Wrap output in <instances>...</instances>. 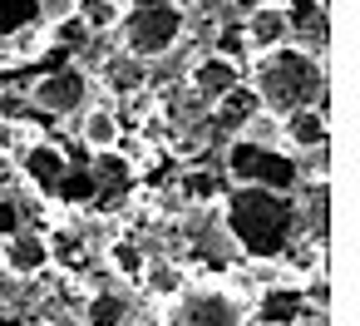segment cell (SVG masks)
I'll return each instance as SVG.
<instances>
[{
	"label": "cell",
	"instance_id": "6da1fadb",
	"mask_svg": "<svg viewBox=\"0 0 360 326\" xmlns=\"http://www.w3.org/2000/svg\"><path fill=\"white\" fill-rule=\"evenodd\" d=\"M222 227L252 262H276L301 242V213L291 193L266 188H232L222 198Z\"/></svg>",
	"mask_w": 360,
	"mask_h": 326
},
{
	"label": "cell",
	"instance_id": "7a4b0ae2",
	"mask_svg": "<svg viewBox=\"0 0 360 326\" xmlns=\"http://www.w3.org/2000/svg\"><path fill=\"white\" fill-rule=\"evenodd\" d=\"M252 94L262 114L286 119L301 109H326V65L296 45H276L252 65Z\"/></svg>",
	"mask_w": 360,
	"mask_h": 326
},
{
	"label": "cell",
	"instance_id": "3957f363",
	"mask_svg": "<svg viewBox=\"0 0 360 326\" xmlns=\"http://www.w3.org/2000/svg\"><path fill=\"white\" fill-rule=\"evenodd\" d=\"M188 30V11L173 6V0H134V6L119 15V40H124V55L148 65V60H163Z\"/></svg>",
	"mask_w": 360,
	"mask_h": 326
},
{
	"label": "cell",
	"instance_id": "277c9868",
	"mask_svg": "<svg viewBox=\"0 0 360 326\" xmlns=\"http://www.w3.org/2000/svg\"><path fill=\"white\" fill-rule=\"evenodd\" d=\"M227 173H232V188H266V193H291L296 198L301 158L286 153V149H271V144L237 139L227 149Z\"/></svg>",
	"mask_w": 360,
	"mask_h": 326
},
{
	"label": "cell",
	"instance_id": "5b68a950",
	"mask_svg": "<svg viewBox=\"0 0 360 326\" xmlns=\"http://www.w3.org/2000/svg\"><path fill=\"white\" fill-rule=\"evenodd\" d=\"M163 326H247V311L227 287H183L168 301Z\"/></svg>",
	"mask_w": 360,
	"mask_h": 326
},
{
	"label": "cell",
	"instance_id": "8992f818",
	"mask_svg": "<svg viewBox=\"0 0 360 326\" xmlns=\"http://www.w3.org/2000/svg\"><path fill=\"white\" fill-rule=\"evenodd\" d=\"M84 99H89V75H79V70H55V75L30 84V104L45 109V114H60V119L79 114Z\"/></svg>",
	"mask_w": 360,
	"mask_h": 326
},
{
	"label": "cell",
	"instance_id": "52a82bcc",
	"mask_svg": "<svg viewBox=\"0 0 360 326\" xmlns=\"http://www.w3.org/2000/svg\"><path fill=\"white\" fill-rule=\"evenodd\" d=\"M281 20H286V40L296 35L306 55H326V40H330V20H326V0H286L281 6Z\"/></svg>",
	"mask_w": 360,
	"mask_h": 326
},
{
	"label": "cell",
	"instance_id": "ba28073f",
	"mask_svg": "<svg viewBox=\"0 0 360 326\" xmlns=\"http://www.w3.org/2000/svg\"><path fill=\"white\" fill-rule=\"evenodd\" d=\"M188 84H193V94L202 99V109H212L217 99H227V94L242 84V70H237V60L198 55V60H193V70H188Z\"/></svg>",
	"mask_w": 360,
	"mask_h": 326
},
{
	"label": "cell",
	"instance_id": "9c48e42d",
	"mask_svg": "<svg viewBox=\"0 0 360 326\" xmlns=\"http://www.w3.org/2000/svg\"><path fill=\"white\" fill-rule=\"evenodd\" d=\"M0 262H6L11 277H40L50 267V242L40 232H15L0 242Z\"/></svg>",
	"mask_w": 360,
	"mask_h": 326
},
{
	"label": "cell",
	"instance_id": "30bf717a",
	"mask_svg": "<svg viewBox=\"0 0 360 326\" xmlns=\"http://www.w3.org/2000/svg\"><path fill=\"white\" fill-rule=\"evenodd\" d=\"M242 40H247V50H257V55L286 45V20H281V6H276V0H262V6L247 11V20H242Z\"/></svg>",
	"mask_w": 360,
	"mask_h": 326
},
{
	"label": "cell",
	"instance_id": "8fae6325",
	"mask_svg": "<svg viewBox=\"0 0 360 326\" xmlns=\"http://www.w3.org/2000/svg\"><path fill=\"white\" fill-rule=\"evenodd\" d=\"M276 124H281L286 153H311V149H326V139H330L326 109H301V114H286V119H276Z\"/></svg>",
	"mask_w": 360,
	"mask_h": 326
},
{
	"label": "cell",
	"instance_id": "7c38bea8",
	"mask_svg": "<svg viewBox=\"0 0 360 326\" xmlns=\"http://www.w3.org/2000/svg\"><path fill=\"white\" fill-rule=\"evenodd\" d=\"M20 158H25V173H30V183H35V188H45V193H60V188H65L70 163H65V153H60V149H50V144H30Z\"/></svg>",
	"mask_w": 360,
	"mask_h": 326
},
{
	"label": "cell",
	"instance_id": "4fadbf2b",
	"mask_svg": "<svg viewBox=\"0 0 360 326\" xmlns=\"http://www.w3.org/2000/svg\"><path fill=\"white\" fill-rule=\"evenodd\" d=\"M119 139H124V124H119L114 109H84V119H79V144H84V149L109 153Z\"/></svg>",
	"mask_w": 360,
	"mask_h": 326
},
{
	"label": "cell",
	"instance_id": "5bb4252c",
	"mask_svg": "<svg viewBox=\"0 0 360 326\" xmlns=\"http://www.w3.org/2000/svg\"><path fill=\"white\" fill-rule=\"evenodd\" d=\"M212 114H217L227 129H247V124L262 114V104H257V94H252V89H242V84H237L227 99H217V104H212Z\"/></svg>",
	"mask_w": 360,
	"mask_h": 326
},
{
	"label": "cell",
	"instance_id": "9a60e30c",
	"mask_svg": "<svg viewBox=\"0 0 360 326\" xmlns=\"http://www.w3.org/2000/svg\"><path fill=\"white\" fill-rule=\"evenodd\" d=\"M139 282H143V291H148V296H158V301H173V296H178V291L188 287V282H183V267H178V262H148Z\"/></svg>",
	"mask_w": 360,
	"mask_h": 326
},
{
	"label": "cell",
	"instance_id": "2e32d148",
	"mask_svg": "<svg viewBox=\"0 0 360 326\" xmlns=\"http://www.w3.org/2000/svg\"><path fill=\"white\" fill-rule=\"evenodd\" d=\"M40 6H45V0H0V45L15 40V35H25L35 25Z\"/></svg>",
	"mask_w": 360,
	"mask_h": 326
},
{
	"label": "cell",
	"instance_id": "e0dca14e",
	"mask_svg": "<svg viewBox=\"0 0 360 326\" xmlns=\"http://www.w3.org/2000/svg\"><path fill=\"white\" fill-rule=\"evenodd\" d=\"M119 15H124L119 0H75V20L84 30H119Z\"/></svg>",
	"mask_w": 360,
	"mask_h": 326
},
{
	"label": "cell",
	"instance_id": "ac0fdd59",
	"mask_svg": "<svg viewBox=\"0 0 360 326\" xmlns=\"http://www.w3.org/2000/svg\"><path fill=\"white\" fill-rule=\"evenodd\" d=\"M84 321H89V326H124V321H129V301H124L119 291H94Z\"/></svg>",
	"mask_w": 360,
	"mask_h": 326
},
{
	"label": "cell",
	"instance_id": "d6986e66",
	"mask_svg": "<svg viewBox=\"0 0 360 326\" xmlns=\"http://www.w3.org/2000/svg\"><path fill=\"white\" fill-rule=\"evenodd\" d=\"M109 262H114V272H124L129 282H139V277H143V267H148V257H143V247H139L134 237L109 242Z\"/></svg>",
	"mask_w": 360,
	"mask_h": 326
},
{
	"label": "cell",
	"instance_id": "ffe728a7",
	"mask_svg": "<svg viewBox=\"0 0 360 326\" xmlns=\"http://www.w3.org/2000/svg\"><path fill=\"white\" fill-rule=\"evenodd\" d=\"M266 326H291L301 321V291H266Z\"/></svg>",
	"mask_w": 360,
	"mask_h": 326
},
{
	"label": "cell",
	"instance_id": "44dd1931",
	"mask_svg": "<svg viewBox=\"0 0 360 326\" xmlns=\"http://www.w3.org/2000/svg\"><path fill=\"white\" fill-rule=\"evenodd\" d=\"M104 75H109V89H119V94H129V89L143 84V65L129 60V55H114V60L104 65Z\"/></svg>",
	"mask_w": 360,
	"mask_h": 326
},
{
	"label": "cell",
	"instance_id": "7402d4cb",
	"mask_svg": "<svg viewBox=\"0 0 360 326\" xmlns=\"http://www.w3.org/2000/svg\"><path fill=\"white\" fill-rule=\"evenodd\" d=\"M50 40H55V45H84V40H89V30H84V25L75 20V11H70V20H60V25L50 30Z\"/></svg>",
	"mask_w": 360,
	"mask_h": 326
},
{
	"label": "cell",
	"instance_id": "603a6c76",
	"mask_svg": "<svg viewBox=\"0 0 360 326\" xmlns=\"http://www.w3.org/2000/svg\"><path fill=\"white\" fill-rule=\"evenodd\" d=\"M15 232H20V208H15L11 198H0V242L15 237Z\"/></svg>",
	"mask_w": 360,
	"mask_h": 326
},
{
	"label": "cell",
	"instance_id": "cb8c5ba5",
	"mask_svg": "<svg viewBox=\"0 0 360 326\" xmlns=\"http://www.w3.org/2000/svg\"><path fill=\"white\" fill-rule=\"evenodd\" d=\"M183 193H188V198H207V193H217V183H212L207 173H193V178L183 183Z\"/></svg>",
	"mask_w": 360,
	"mask_h": 326
}]
</instances>
